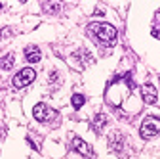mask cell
I'll list each match as a JSON object with an SVG mask.
<instances>
[{"instance_id": "6da1fadb", "label": "cell", "mask_w": 160, "mask_h": 159, "mask_svg": "<svg viewBox=\"0 0 160 159\" xmlns=\"http://www.w3.org/2000/svg\"><path fill=\"white\" fill-rule=\"evenodd\" d=\"M88 31L92 36H95L101 44L105 46H112L116 42V29L109 23H90Z\"/></svg>"}, {"instance_id": "7a4b0ae2", "label": "cell", "mask_w": 160, "mask_h": 159, "mask_svg": "<svg viewBox=\"0 0 160 159\" xmlns=\"http://www.w3.org/2000/svg\"><path fill=\"white\" fill-rule=\"evenodd\" d=\"M160 132V119L158 117H145L143 123H141V129H139V134L143 138H151V136H156Z\"/></svg>"}, {"instance_id": "3957f363", "label": "cell", "mask_w": 160, "mask_h": 159, "mask_svg": "<svg viewBox=\"0 0 160 159\" xmlns=\"http://www.w3.org/2000/svg\"><path fill=\"white\" fill-rule=\"evenodd\" d=\"M32 115L40 123H50V121H53V119L57 117V113L53 109H50L48 106H44V104H36L34 109H32Z\"/></svg>"}, {"instance_id": "277c9868", "label": "cell", "mask_w": 160, "mask_h": 159, "mask_svg": "<svg viewBox=\"0 0 160 159\" xmlns=\"http://www.w3.org/2000/svg\"><path fill=\"white\" fill-rule=\"evenodd\" d=\"M34 77H36L34 69L25 67V69H21V71L13 77V86H15V88H23V86H27V85H31V83L34 81Z\"/></svg>"}, {"instance_id": "5b68a950", "label": "cell", "mask_w": 160, "mask_h": 159, "mask_svg": "<svg viewBox=\"0 0 160 159\" xmlns=\"http://www.w3.org/2000/svg\"><path fill=\"white\" fill-rule=\"evenodd\" d=\"M71 148L74 150V151H78L82 157H86V159H93L95 157V153H93V150H92V146H88L82 138H78V136H72V140H71Z\"/></svg>"}, {"instance_id": "8992f818", "label": "cell", "mask_w": 160, "mask_h": 159, "mask_svg": "<svg viewBox=\"0 0 160 159\" xmlns=\"http://www.w3.org/2000/svg\"><path fill=\"white\" fill-rule=\"evenodd\" d=\"M141 100L145 102V104H156V100H158V94H156V88L151 85V83H145L143 86H141Z\"/></svg>"}, {"instance_id": "52a82bcc", "label": "cell", "mask_w": 160, "mask_h": 159, "mask_svg": "<svg viewBox=\"0 0 160 159\" xmlns=\"http://www.w3.org/2000/svg\"><path fill=\"white\" fill-rule=\"evenodd\" d=\"M122 146H124V136H122V132H112L109 136V148H111V151L120 153V151H122Z\"/></svg>"}, {"instance_id": "ba28073f", "label": "cell", "mask_w": 160, "mask_h": 159, "mask_svg": "<svg viewBox=\"0 0 160 159\" xmlns=\"http://www.w3.org/2000/svg\"><path fill=\"white\" fill-rule=\"evenodd\" d=\"M72 59L76 62V59H80V67H86V65H92L93 63V58H92V54L90 52H86L84 48H80V50H76L74 54H72Z\"/></svg>"}, {"instance_id": "9c48e42d", "label": "cell", "mask_w": 160, "mask_h": 159, "mask_svg": "<svg viewBox=\"0 0 160 159\" xmlns=\"http://www.w3.org/2000/svg\"><path fill=\"white\" fill-rule=\"evenodd\" d=\"M23 54H25V59H27V62H31V63L40 62V48L38 46H27Z\"/></svg>"}, {"instance_id": "30bf717a", "label": "cell", "mask_w": 160, "mask_h": 159, "mask_svg": "<svg viewBox=\"0 0 160 159\" xmlns=\"http://www.w3.org/2000/svg\"><path fill=\"white\" fill-rule=\"evenodd\" d=\"M105 125H107V115H103V113H97L95 117H93V130L95 132H101L103 129H105Z\"/></svg>"}, {"instance_id": "8fae6325", "label": "cell", "mask_w": 160, "mask_h": 159, "mask_svg": "<svg viewBox=\"0 0 160 159\" xmlns=\"http://www.w3.org/2000/svg\"><path fill=\"white\" fill-rule=\"evenodd\" d=\"M13 67V54H6L0 58V69L2 71H10Z\"/></svg>"}, {"instance_id": "7c38bea8", "label": "cell", "mask_w": 160, "mask_h": 159, "mask_svg": "<svg viewBox=\"0 0 160 159\" xmlns=\"http://www.w3.org/2000/svg\"><path fill=\"white\" fill-rule=\"evenodd\" d=\"M84 102H86V98H84L82 94H74V96H72V107H74V109H80V107L84 106Z\"/></svg>"}, {"instance_id": "4fadbf2b", "label": "cell", "mask_w": 160, "mask_h": 159, "mask_svg": "<svg viewBox=\"0 0 160 159\" xmlns=\"http://www.w3.org/2000/svg\"><path fill=\"white\" fill-rule=\"evenodd\" d=\"M6 36H12V29L2 27V29H0V38H6Z\"/></svg>"}, {"instance_id": "5bb4252c", "label": "cell", "mask_w": 160, "mask_h": 159, "mask_svg": "<svg viewBox=\"0 0 160 159\" xmlns=\"http://www.w3.org/2000/svg\"><path fill=\"white\" fill-rule=\"evenodd\" d=\"M44 10H46V12H57V10H59V4H46Z\"/></svg>"}, {"instance_id": "9a60e30c", "label": "cell", "mask_w": 160, "mask_h": 159, "mask_svg": "<svg viewBox=\"0 0 160 159\" xmlns=\"http://www.w3.org/2000/svg\"><path fill=\"white\" fill-rule=\"evenodd\" d=\"M0 8H2V4H0Z\"/></svg>"}, {"instance_id": "2e32d148", "label": "cell", "mask_w": 160, "mask_h": 159, "mask_svg": "<svg viewBox=\"0 0 160 159\" xmlns=\"http://www.w3.org/2000/svg\"><path fill=\"white\" fill-rule=\"evenodd\" d=\"M158 79H160V77H158Z\"/></svg>"}]
</instances>
